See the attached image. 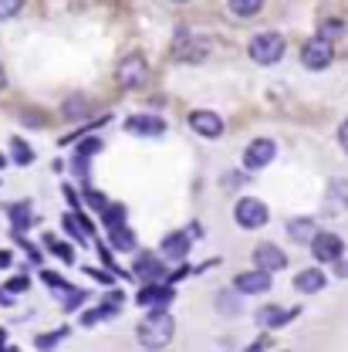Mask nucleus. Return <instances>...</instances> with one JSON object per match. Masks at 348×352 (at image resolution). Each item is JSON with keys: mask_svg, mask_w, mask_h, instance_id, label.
Returning <instances> with one entry per match:
<instances>
[{"mask_svg": "<svg viewBox=\"0 0 348 352\" xmlns=\"http://www.w3.org/2000/svg\"><path fill=\"white\" fill-rule=\"evenodd\" d=\"M173 332H176V322H173V315L166 311V305L152 308V311L139 322V329H135L142 349H166V346L173 342Z\"/></svg>", "mask_w": 348, "mask_h": 352, "instance_id": "nucleus-1", "label": "nucleus"}, {"mask_svg": "<svg viewBox=\"0 0 348 352\" xmlns=\"http://www.w3.org/2000/svg\"><path fill=\"white\" fill-rule=\"evenodd\" d=\"M247 54L254 65H277L284 58V38L277 31H264L257 38H251L247 44Z\"/></svg>", "mask_w": 348, "mask_h": 352, "instance_id": "nucleus-2", "label": "nucleus"}, {"mask_svg": "<svg viewBox=\"0 0 348 352\" xmlns=\"http://www.w3.org/2000/svg\"><path fill=\"white\" fill-rule=\"evenodd\" d=\"M335 61V41H328V38H311V41L301 47V65H305L308 72H325L328 65Z\"/></svg>", "mask_w": 348, "mask_h": 352, "instance_id": "nucleus-3", "label": "nucleus"}, {"mask_svg": "<svg viewBox=\"0 0 348 352\" xmlns=\"http://www.w3.org/2000/svg\"><path fill=\"white\" fill-rule=\"evenodd\" d=\"M233 217H237V223H240L244 230H261L264 223L270 220V210H267V204L257 200V197H244V200H237Z\"/></svg>", "mask_w": 348, "mask_h": 352, "instance_id": "nucleus-4", "label": "nucleus"}, {"mask_svg": "<svg viewBox=\"0 0 348 352\" xmlns=\"http://www.w3.org/2000/svg\"><path fill=\"white\" fill-rule=\"evenodd\" d=\"M207 54H210V41H207V38H196V34H189V31H179V34H176V44H173L176 61L196 65V61H203Z\"/></svg>", "mask_w": 348, "mask_h": 352, "instance_id": "nucleus-5", "label": "nucleus"}, {"mask_svg": "<svg viewBox=\"0 0 348 352\" xmlns=\"http://www.w3.org/2000/svg\"><path fill=\"white\" fill-rule=\"evenodd\" d=\"M119 85L132 91V88H142L146 85V78H149V65H146V58L142 54H129V58H122L119 61Z\"/></svg>", "mask_w": 348, "mask_h": 352, "instance_id": "nucleus-6", "label": "nucleus"}, {"mask_svg": "<svg viewBox=\"0 0 348 352\" xmlns=\"http://www.w3.org/2000/svg\"><path fill=\"white\" fill-rule=\"evenodd\" d=\"M274 156H277V142H274V139H254V142L244 149V166H247L251 173H257V170L274 163Z\"/></svg>", "mask_w": 348, "mask_h": 352, "instance_id": "nucleus-7", "label": "nucleus"}, {"mask_svg": "<svg viewBox=\"0 0 348 352\" xmlns=\"http://www.w3.org/2000/svg\"><path fill=\"white\" fill-rule=\"evenodd\" d=\"M311 251H314V261H338L342 254H345V244H342V237L338 234H328V230H318L314 237H311Z\"/></svg>", "mask_w": 348, "mask_h": 352, "instance_id": "nucleus-8", "label": "nucleus"}, {"mask_svg": "<svg viewBox=\"0 0 348 352\" xmlns=\"http://www.w3.org/2000/svg\"><path fill=\"white\" fill-rule=\"evenodd\" d=\"M325 214H345L348 210V179L342 176H335V179H328V190H325Z\"/></svg>", "mask_w": 348, "mask_h": 352, "instance_id": "nucleus-9", "label": "nucleus"}, {"mask_svg": "<svg viewBox=\"0 0 348 352\" xmlns=\"http://www.w3.org/2000/svg\"><path fill=\"white\" fill-rule=\"evenodd\" d=\"M233 288H237L240 295H264V292H270V274L261 271V267L244 271V274L233 278Z\"/></svg>", "mask_w": 348, "mask_h": 352, "instance_id": "nucleus-10", "label": "nucleus"}, {"mask_svg": "<svg viewBox=\"0 0 348 352\" xmlns=\"http://www.w3.org/2000/svg\"><path fill=\"white\" fill-rule=\"evenodd\" d=\"M254 261H257V267L261 271H267V274H274V271H281V267H288V254L277 248V244H257L254 248Z\"/></svg>", "mask_w": 348, "mask_h": 352, "instance_id": "nucleus-11", "label": "nucleus"}, {"mask_svg": "<svg viewBox=\"0 0 348 352\" xmlns=\"http://www.w3.org/2000/svg\"><path fill=\"white\" fill-rule=\"evenodd\" d=\"M189 126H193V132H196V135H203V139H220V135H223V129H227L217 112H203V109L189 116Z\"/></svg>", "mask_w": 348, "mask_h": 352, "instance_id": "nucleus-12", "label": "nucleus"}, {"mask_svg": "<svg viewBox=\"0 0 348 352\" xmlns=\"http://www.w3.org/2000/svg\"><path fill=\"white\" fill-rule=\"evenodd\" d=\"M126 132L132 135H146V139H159L166 132V122L159 116H129L126 119Z\"/></svg>", "mask_w": 348, "mask_h": 352, "instance_id": "nucleus-13", "label": "nucleus"}, {"mask_svg": "<svg viewBox=\"0 0 348 352\" xmlns=\"http://www.w3.org/2000/svg\"><path fill=\"white\" fill-rule=\"evenodd\" d=\"M173 302V288H166V281H146V288L139 292V305L159 308Z\"/></svg>", "mask_w": 348, "mask_h": 352, "instance_id": "nucleus-14", "label": "nucleus"}, {"mask_svg": "<svg viewBox=\"0 0 348 352\" xmlns=\"http://www.w3.org/2000/svg\"><path fill=\"white\" fill-rule=\"evenodd\" d=\"M298 315V308H281V305H264L257 311V325L261 329H281V325H288L291 318Z\"/></svg>", "mask_w": 348, "mask_h": 352, "instance_id": "nucleus-15", "label": "nucleus"}, {"mask_svg": "<svg viewBox=\"0 0 348 352\" xmlns=\"http://www.w3.org/2000/svg\"><path fill=\"white\" fill-rule=\"evenodd\" d=\"M325 285H328V278H325V271H321V267L298 271V278H294V288H298L301 295H318V292H325Z\"/></svg>", "mask_w": 348, "mask_h": 352, "instance_id": "nucleus-16", "label": "nucleus"}, {"mask_svg": "<svg viewBox=\"0 0 348 352\" xmlns=\"http://www.w3.org/2000/svg\"><path fill=\"white\" fill-rule=\"evenodd\" d=\"M186 254H189V234H170L159 244V258H166V261H183Z\"/></svg>", "mask_w": 348, "mask_h": 352, "instance_id": "nucleus-17", "label": "nucleus"}, {"mask_svg": "<svg viewBox=\"0 0 348 352\" xmlns=\"http://www.w3.org/2000/svg\"><path fill=\"white\" fill-rule=\"evenodd\" d=\"M135 274L146 278V281H166V264L159 261V258H152V254H139Z\"/></svg>", "mask_w": 348, "mask_h": 352, "instance_id": "nucleus-18", "label": "nucleus"}, {"mask_svg": "<svg viewBox=\"0 0 348 352\" xmlns=\"http://www.w3.org/2000/svg\"><path fill=\"white\" fill-rule=\"evenodd\" d=\"M288 234H291L294 244H311V237L318 234V223L311 217H294V220H288Z\"/></svg>", "mask_w": 348, "mask_h": 352, "instance_id": "nucleus-19", "label": "nucleus"}, {"mask_svg": "<svg viewBox=\"0 0 348 352\" xmlns=\"http://www.w3.org/2000/svg\"><path fill=\"white\" fill-rule=\"evenodd\" d=\"M108 241H112L115 251H135V234L126 227V220L115 223V227H108Z\"/></svg>", "mask_w": 348, "mask_h": 352, "instance_id": "nucleus-20", "label": "nucleus"}, {"mask_svg": "<svg viewBox=\"0 0 348 352\" xmlns=\"http://www.w3.org/2000/svg\"><path fill=\"white\" fill-rule=\"evenodd\" d=\"M7 214H10V220H14V234H24V230L34 223V214H31V204H27V200L7 207Z\"/></svg>", "mask_w": 348, "mask_h": 352, "instance_id": "nucleus-21", "label": "nucleus"}, {"mask_svg": "<svg viewBox=\"0 0 348 352\" xmlns=\"http://www.w3.org/2000/svg\"><path fill=\"white\" fill-rule=\"evenodd\" d=\"M261 7H264V0H227V10H230L233 17H240V21L261 14Z\"/></svg>", "mask_w": 348, "mask_h": 352, "instance_id": "nucleus-22", "label": "nucleus"}, {"mask_svg": "<svg viewBox=\"0 0 348 352\" xmlns=\"http://www.w3.org/2000/svg\"><path fill=\"white\" fill-rule=\"evenodd\" d=\"M10 153H14V163H17V166H31V163H34V149H31L24 139H17V135L10 139Z\"/></svg>", "mask_w": 348, "mask_h": 352, "instance_id": "nucleus-23", "label": "nucleus"}, {"mask_svg": "<svg viewBox=\"0 0 348 352\" xmlns=\"http://www.w3.org/2000/svg\"><path fill=\"white\" fill-rule=\"evenodd\" d=\"M126 220V207H119V204H105L102 207V223L105 227H115V223H122Z\"/></svg>", "mask_w": 348, "mask_h": 352, "instance_id": "nucleus-24", "label": "nucleus"}, {"mask_svg": "<svg viewBox=\"0 0 348 352\" xmlns=\"http://www.w3.org/2000/svg\"><path fill=\"white\" fill-rule=\"evenodd\" d=\"M98 153H102V139H85V142H78V149H75V156H85V160L98 156Z\"/></svg>", "mask_w": 348, "mask_h": 352, "instance_id": "nucleus-25", "label": "nucleus"}, {"mask_svg": "<svg viewBox=\"0 0 348 352\" xmlns=\"http://www.w3.org/2000/svg\"><path fill=\"white\" fill-rule=\"evenodd\" d=\"M61 339H65V329H58V332H47V336H38V339H34V346H38V349H54Z\"/></svg>", "mask_w": 348, "mask_h": 352, "instance_id": "nucleus-26", "label": "nucleus"}, {"mask_svg": "<svg viewBox=\"0 0 348 352\" xmlns=\"http://www.w3.org/2000/svg\"><path fill=\"white\" fill-rule=\"evenodd\" d=\"M21 7H24V0H0V21L17 17V14H21Z\"/></svg>", "mask_w": 348, "mask_h": 352, "instance_id": "nucleus-27", "label": "nucleus"}, {"mask_svg": "<svg viewBox=\"0 0 348 352\" xmlns=\"http://www.w3.org/2000/svg\"><path fill=\"white\" fill-rule=\"evenodd\" d=\"M68 119H78V116H85L88 112V102H82V98H75V102H65V109H61Z\"/></svg>", "mask_w": 348, "mask_h": 352, "instance_id": "nucleus-28", "label": "nucleus"}, {"mask_svg": "<svg viewBox=\"0 0 348 352\" xmlns=\"http://www.w3.org/2000/svg\"><path fill=\"white\" fill-rule=\"evenodd\" d=\"M44 244H47V248H51V251H54L58 258H65V261H75V251H71L68 244H58V241H51V237H47Z\"/></svg>", "mask_w": 348, "mask_h": 352, "instance_id": "nucleus-29", "label": "nucleus"}, {"mask_svg": "<svg viewBox=\"0 0 348 352\" xmlns=\"http://www.w3.org/2000/svg\"><path fill=\"white\" fill-rule=\"evenodd\" d=\"M338 34H345V24H342V21H328V24L321 28V38H328V41L338 38Z\"/></svg>", "mask_w": 348, "mask_h": 352, "instance_id": "nucleus-30", "label": "nucleus"}, {"mask_svg": "<svg viewBox=\"0 0 348 352\" xmlns=\"http://www.w3.org/2000/svg\"><path fill=\"white\" fill-rule=\"evenodd\" d=\"M85 200H88V204H91V210H98V214H102V207L108 204V200H105L102 193H95L91 186H85Z\"/></svg>", "mask_w": 348, "mask_h": 352, "instance_id": "nucleus-31", "label": "nucleus"}, {"mask_svg": "<svg viewBox=\"0 0 348 352\" xmlns=\"http://www.w3.org/2000/svg\"><path fill=\"white\" fill-rule=\"evenodd\" d=\"M7 292H10V295L27 292V278H24V274H21V278H10V281H7Z\"/></svg>", "mask_w": 348, "mask_h": 352, "instance_id": "nucleus-32", "label": "nucleus"}, {"mask_svg": "<svg viewBox=\"0 0 348 352\" xmlns=\"http://www.w3.org/2000/svg\"><path fill=\"white\" fill-rule=\"evenodd\" d=\"M82 302H85V292H68V295H65V308H68V311L78 308Z\"/></svg>", "mask_w": 348, "mask_h": 352, "instance_id": "nucleus-33", "label": "nucleus"}, {"mask_svg": "<svg viewBox=\"0 0 348 352\" xmlns=\"http://www.w3.org/2000/svg\"><path fill=\"white\" fill-rule=\"evenodd\" d=\"M338 146H342V149L348 153V119L342 122V126H338Z\"/></svg>", "mask_w": 348, "mask_h": 352, "instance_id": "nucleus-34", "label": "nucleus"}, {"mask_svg": "<svg viewBox=\"0 0 348 352\" xmlns=\"http://www.w3.org/2000/svg\"><path fill=\"white\" fill-rule=\"evenodd\" d=\"M244 183H247L244 173H227V186H244Z\"/></svg>", "mask_w": 348, "mask_h": 352, "instance_id": "nucleus-35", "label": "nucleus"}, {"mask_svg": "<svg viewBox=\"0 0 348 352\" xmlns=\"http://www.w3.org/2000/svg\"><path fill=\"white\" fill-rule=\"evenodd\" d=\"M88 274L98 278V281H105V285H112V274H105V271H98V267H88Z\"/></svg>", "mask_w": 348, "mask_h": 352, "instance_id": "nucleus-36", "label": "nucleus"}, {"mask_svg": "<svg viewBox=\"0 0 348 352\" xmlns=\"http://www.w3.org/2000/svg\"><path fill=\"white\" fill-rule=\"evenodd\" d=\"M332 264H335V271H338V278H345V274H348V264L342 261V258H338V261H332Z\"/></svg>", "mask_w": 348, "mask_h": 352, "instance_id": "nucleus-37", "label": "nucleus"}, {"mask_svg": "<svg viewBox=\"0 0 348 352\" xmlns=\"http://www.w3.org/2000/svg\"><path fill=\"white\" fill-rule=\"evenodd\" d=\"M267 346H270V339H264V336H261V339H257V342H254L251 349H267Z\"/></svg>", "mask_w": 348, "mask_h": 352, "instance_id": "nucleus-38", "label": "nucleus"}, {"mask_svg": "<svg viewBox=\"0 0 348 352\" xmlns=\"http://www.w3.org/2000/svg\"><path fill=\"white\" fill-rule=\"evenodd\" d=\"M10 264V251H0V267H7Z\"/></svg>", "mask_w": 348, "mask_h": 352, "instance_id": "nucleus-39", "label": "nucleus"}, {"mask_svg": "<svg viewBox=\"0 0 348 352\" xmlns=\"http://www.w3.org/2000/svg\"><path fill=\"white\" fill-rule=\"evenodd\" d=\"M3 346H7V332L0 329V349H3Z\"/></svg>", "mask_w": 348, "mask_h": 352, "instance_id": "nucleus-40", "label": "nucleus"}, {"mask_svg": "<svg viewBox=\"0 0 348 352\" xmlns=\"http://www.w3.org/2000/svg\"><path fill=\"white\" fill-rule=\"evenodd\" d=\"M7 85V75H3V65H0V88Z\"/></svg>", "mask_w": 348, "mask_h": 352, "instance_id": "nucleus-41", "label": "nucleus"}, {"mask_svg": "<svg viewBox=\"0 0 348 352\" xmlns=\"http://www.w3.org/2000/svg\"><path fill=\"white\" fill-rule=\"evenodd\" d=\"M173 3H186V0H173Z\"/></svg>", "mask_w": 348, "mask_h": 352, "instance_id": "nucleus-42", "label": "nucleus"}, {"mask_svg": "<svg viewBox=\"0 0 348 352\" xmlns=\"http://www.w3.org/2000/svg\"><path fill=\"white\" fill-rule=\"evenodd\" d=\"M0 166H3V156H0Z\"/></svg>", "mask_w": 348, "mask_h": 352, "instance_id": "nucleus-43", "label": "nucleus"}]
</instances>
